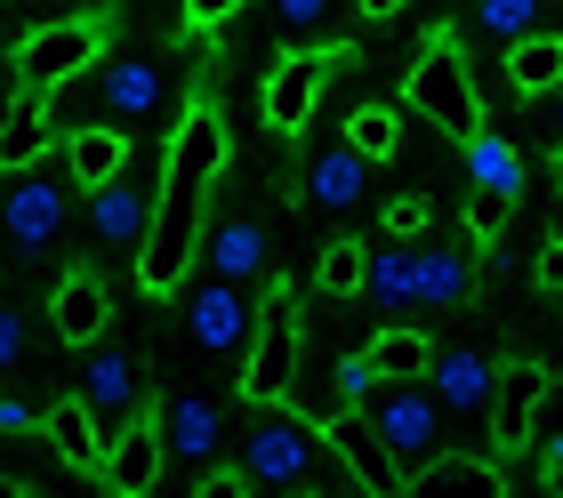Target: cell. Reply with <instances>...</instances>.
Instances as JSON below:
<instances>
[{
  "mask_svg": "<svg viewBox=\"0 0 563 498\" xmlns=\"http://www.w3.org/2000/svg\"><path fill=\"white\" fill-rule=\"evenodd\" d=\"M225 169V121L218 104H186L169 129V153H162V201H153V233L137 250V281L145 298H177L201 257V218H210V186Z\"/></svg>",
  "mask_w": 563,
  "mask_h": 498,
  "instance_id": "1",
  "label": "cell"
},
{
  "mask_svg": "<svg viewBox=\"0 0 563 498\" xmlns=\"http://www.w3.org/2000/svg\"><path fill=\"white\" fill-rule=\"evenodd\" d=\"M242 475L258 490H363L330 451V427L298 402H258V427L242 434Z\"/></svg>",
  "mask_w": 563,
  "mask_h": 498,
  "instance_id": "2",
  "label": "cell"
},
{
  "mask_svg": "<svg viewBox=\"0 0 563 498\" xmlns=\"http://www.w3.org/2000/svg\"><path fill=\"white\" fill-rule=\"evenodd\" d=\"M65 145L41 153V162L24 169H0V250L16 257V266H41L48 250H57V233L73 218V193H65Z\"/></svg>",
  "mask_w": 563,
  "mask_h": 498,
  "instance_id": "3",
  "label": "cell"
},
{
  "mask_svg": "<svg viewBox=\"0 0 563 498\" xmlns=\"http://www.w3.org/2000/svg\"><path fill=\"white\" fill-rule=\"evenodd\" d=\"M402 104H411V113H427V121L443 129V137H459V145L483 129V104H475V81H467V57H459L451 33H434V41L419 48L411 81H402Z\"/></svg>",
  "mask_w": 563,
  "mask_h": 498,
  "instance_id": "4",
  "label": "cell"
},
{
  "mask_svg": "<svg viewBox=\"0 0 563 498\" xmlns=\"http://www.w3.org/2000/svg\"><path fill=\"white\" fill-rule=\"evenodd\" d=\"M97 57H106V24L97 16H57V24H41V33H24L9 48L16 89H33V97H57L65 81H81Z\"/></svg>",
  "mask_w": 563,
  "mask_h": 498,
  "instance_id": "5",
  "label": "cell"
},
{
  "mask_svg": "<svg viewBox=\"0 0 563 498\" xmlns=\"http://www.w3.org/2000/svg\"><path fill=\"white\" fill-rule=\"evenodd\" d=\"M363 410H371V427L387 434V451L402 458V475H419V466L443 451V418L451 410H443V395H434L427 378H387Z\"/></svg>",
  "mask_w": 563,
  "mask_h": 498,
  "instance_id": "6",
  "label": "cell"
},
{
  "mask_svg": "<svg viewBox=\"0 0 563 498\" xmlns=\"http://www.w3.org/2000/svg\"><path fill=\"white\" fill-rule=\"evenodd\" d=\"M298 298H290V281H266V313H258V346H250L242 362V395L250 402H282L298 386Z\"/></svg>",
  "mask_w": 563,
  "mask_h": 498,
  "instance_id": "7",
  "label": "cell"
},
{
  "mask_svg": "<svg viewBox=\"0 0 563 498\" xmlns=\"http://www.w3.org/2000/svg\"><path fill=\"white\" fill-rule=\"evenodd\" d=\"M186 330H194V346L201 354H218V362H250V346H258V306H250L242 281H194L186 290Z\"/></svg>",
  "mask_w": 563,
  "mask_h": 498,
  "instance_id": "8",
  "label": "cell"
},
{
  "mask_svg": "<svg viewBox=\"0 0 563 498\" xmlns=\"http://www.w3.org/2000/svg\"><path fill=\"white\" fill-rule=\"evenodd\" d=\"M322 81H330V57H322V48H282V57L266 65V81H258V113H266L274 137H298V129L314 121Z\"/></svg>",
  "mask_w": 563,
  "mask_h": 498,
  "instance_id": "9",
  "label": "cell"
},
{
  "mask_svg": "<svg viewBox=\"0 0 563 498\" xmlns=\"http://www.w3.org/2000/svg\"><path fill=\"white\" fill-rule=\"evenodd\" d=\"M548 370L540 362H499V395H492V451L523 458L540 442V410H548Z\"/></svg>",
  "mask_w": 563,
  "mask_h": 498,
  "instance_id": "10",
  "label": "cell"
},
{
  "mask_svg": "<svg viewBox=\"0 0 563 498\" xmlns=\"http://www.w3.org/2000/svg\"><path fill=\"white\" fill-rule=\"evenodd\" d=\"M81 97L97 104V113H113V121H153L169 104V73L153 57H97Z\"/></svg>",
  "mask_w": 563,
  "mask_h": 498,
  "instance_id": "11",
  "label": "cell"
},
{
  "mask_svg": "<svg viewBox=\"0 0 563 498\" xmlns=\"http://www.w3.org/2000/svg\"><path fill=\"white\" fill-rule=\"evenodd\" d=\"M81 402L97 410L106 442L130 427V418H145V370H137V354H121V346H89V362H81Z\"/></svg>",
  "mask_w": 563,
  "mask_h": 498,
  "instance_id": "12",
  "label": "cell"
},
{
  "mask_svg": "<svg viewBox=\"0 0 563 498\" xmlns=\"http://www.w3.org/2000/svg\"><path fill=\"white\" fill-rule=\"evenodd\" d=\"M153 201H162V186H137L130 169L106 177V186H89V233L106 250H145V233H153Z\"/></svg>",
  "mask_w": 563,
  "mask_h": 498,
  "instance_id": "13",
  "label": "cell"
},
{
  "mask_svg": "<svg viewBox=\"0 0 563 498\" xmlns=\"http://www.w3.org/2000/svg\"><path fill=\"white\" fill-rule=\"evenodd\" d=\"M330 451L346 458V475L363 483L371 498H395V490H411V475H402V458L387 451V434L371 427V410H346V418H330Z\"/></svg>",
  "mask_w": 563,
  "mask_h": 498,
  "instance_id": "14",
  "label": "cell"
},
{
  "mask_svg": "<svg viewBox=\"0 0 563 498\" xmlns=\"http://www.w3.org/2000/svg\"><path fill=\"white\" fill-rule=\"evenodd\" d=\"M153 418H162V442H169L177 466H194V475H201V466H218V451H225V410L210 395H169Z\"/></svg>",
  "mask_w": 563,
  "mask_h": 498,
  "instance_id": "15",
  "label": "cell"
},
{
  "mask_svg": "<svg viewBox=\"0 0 563 498\" xmlns=\"http://www.w3.org/2000/svg\"><path fill=\"white\" fill-rule=\"evenodd\" d=\"M427 386L443 395L451 418H492V395H499V362L475 354V346H434V370Z\"/></svg>",
  "mask_w": 563,
  "mask_h": 498,
  "instance_id": "16",
  "label": "cell"
},
{
  "mask_svg": "<svg viewBox=\"0 0 563 498\" xmlns=\"http://www.w3.org/2000/svg\"><path fill=\"white\" fill-rule=\"evenodd\" d=\"M162 466H169L162 418H130V427H121V434L106 442V466H97V475H106L121 498H145L153 483H162Z\"/></svg>",
  "mask_w": 563,
  "mask_h": 498,
  "instance_id": "17",
  "label": "cell"
},
{
  "mask_svg": "<svg viewBox=\"0 0 563 498\" xmlns=\"http://www.w3.org/2000/svg\"><path fill=\"white\" fill-rule=\"evenodd\" d=\"M48 322H57L65 346H97V337H106V322H113L106 281H97L89 266H73V274L57 281V298H48Z\"/></svg>",
  "mask_w": 563,
  "mask_h": 498,
  "instance_id": "18",
  "label": "cell"
},
{
  "mask_svg": "<svg viewBox=\"0 0 563 498\" xmlns=\"http://www.w3.org/2000/svg\"><path fill=\"white\" fill-rule=\"evenodd\" d=\"M371 193V153L363 145H330V153H314V162H306V201L314 209H354Z\"/></svg>",
  "mask_w": 563,
  "mask_h": 498,
  "instance_id": "19",
  "label": "cell"
},
{
  "mask_svg": "<svg viewBox=\"0 0 563 498\" xmlns=\"http://www.w3.org/2000/svg\"><path fill=\"white\" fill-rule=\"evenodd\" d=\"M411 498H507V475H499V458H451V451H434L411 475Z\"/></svg>",
  "mask_w": 563,
  "mask_h": 498,
  "instance_id": "20",
  "label": "cell"
},
{
  "mask_svg": "<svg viewBox=\"0 0 563 498\" xmlns=\"http://www.w3.org/2000/svg\"><path fill=\"white\" fill-rule=\"evenodd\" d=\"M41 434H48V451H57L65 466H106V427H97V410L81 402V386L41 410Z\"/></svg>",
  "mask_w": 563,
  "mask_h": 498,
  "instance_id": "21",
  "label": "cell"
},
{
  "mask_svg": "<svg viewBox=\"0 0 563 498\" xmlns=\"http://www.w3.org/2000/svg\"><path fill=\"white\" fill-rule=\"evenodd\" d=\"M65 169L73 186H106V177L130 169V137H121V121H89V129H65Z\"/></svg>",
  "mask_w": 563,
  "mask_h": 498,
  "instance_id": "22",
  "label": "cell"
},
{
  "mask_svg": "<svg viewBox=\"0 0 563 498\" xmlns=\"http://www.w3.org/2000/svg\"><path fill=\"white\" fill-rule=\"evenodd\" d=\"M201 257H210V274H225V281H258L266 274V225L258 218H218L201 233Z\"/></svg>",
  "mask_w": 563,
  "mask_h": 498,
  "instance_id": "23",
  "label": "cell"
},
{
  "mask_svg": "<svg viewBox=\"0 0 563 498\" xmlns=\"http://www.w3.org/2000/svg\"><path fill=\"white\" fill-rule=\"evenodd\" d=\"M65 145V129L48 121V97L24 89L9 104V121H0V169H24V162H41V153H57Z\"/></svg>",
  "mask_w": 563,
  "mask_h": 498,
  "instance_id": "24",
  "label": "cell"
},
{
  "mask_svg": "<svg viewBox=\"0 0 563 498\" xmlns=\"http://www.w3.org/2000/svg\"><path fill=\"white\" fill-rule=\"evenodd\" d=\"M467 298H475V250L419 242V306H467Z\"/></svg>",
  "mask_w": 563,
  "mask_h": 498,
  "instance_id": "25",
  "label": "cell"
},
{
  "mask_svg": "<svg viewBox=\"0 0 563 498\" xmlns=\"http://www.w3.org/2000/svg\"><path fill=\"white\" fill-rule=\"evenodd\" d=\"M371 306H419V242H402V233H387V242H371V281H363Z\"/></svg>",
  "mask_w": 563,
  "mask_h": 498,
  "instance_id": "26",
  "label": "cell"
},
{
  "mask_svg": "<svg viewBox=\"0 0 563 498\" xmlns=\"http://www.w3.org/2000/svg\"><path fill=\"white\" fill-rule=\"evenodd\" d=\"M507 89H516V97H555L563 89V33L507 41Z\"/></svg>",
  "mask_w": 563,
  "mask_h": 498,
  "instance_id": "27",
  "label": "cell"
},
{
  "mask_svg": "<svg viewBox=\"0 0 563 498\" xmlns=\"http://www.w3.org/2000/svg\"><path fill=\"white\" fill-rule=\"evenodd\" d=\"M371 362H378L387 378H427V370H434V337L411 330V322H387V330L371 337Z\"/></svg>",
  "mask_w": 563,
  "mask_h": 498,
  "instance_id": "28",
  "label": "cell"
},
{
  "mask_svg": "<svg viewBox=\"0 0 563 498\" xmlns=\"http://www.w3.org/2000/svg\"><path fill=\"white\" fill-rule=\"evenodd\" d=\"M467 177L475 186H499V193H523V153L499 137V129H475L467 137Z\"/></svg>",
  "mask_w": 563,
  "mask_h": 498,
  "instance_id": "29",
  "label": "cell"
},
{
  "mask_svg": "<svg viewBox=\"0 0 563 498\" xmlns=\"http://www.w3.org/2000/svg\"><path fill=\"white\" fill-rule=\"evenodd\" d=\"M363 281H371V242H322V257H314L322 298H363Z\"/></svg>",
  "mask_w": 563,
  "mask_h": 498,
  "instance_id": "30",
  "label": "cell"
},
{
  "mask_svg": "<svg viewBox=\"0 0 563 498\" xmlns=\"http://www.w3.org/2000/svg\"><path fill=\"white\" fill-rule=\"evenodd\" d=\"M346 145H363L371 162H395V145H402V113H395V104H354V113H346Z\"/></svg>",
  "mask_w": 563,
  "mask_h": 498,
  "instance_id": "31",
  "label": "cell"
},
{
  "mask_svg": "<svg viewBox=\"0 0 563 498\" xmlns=\"http://www.w3.org/2000/svg\"><path fill=\"white\" fill-rule=\"evenodd\" d=\"M475 24L492 41H523V33H540V0H475Z\"/></svg>",
  "mask_w": 563,
  "mask_h": 498,
  "instance_id": "32",
  "label": "cell"
},
{
  "mask_svg": "<svg viewBox=\"0 0 563 498\" xmlns=\"http://www.w3.org/2000/svg\"><path fill=\"white\" fill-rule=\"evenodd\" d=\"M507 218H516V193H499V186H475L467 193V233H475V242H499Z\"/></svg>",
  "mask_w": 563,
  "mask_h": 498,
  "instance_id": "33",
  "label": "cell"
},
{
  "mask_svg": "<svg viewBox=\"0 0 563 498\" xmlns=\"http://www.w3.org/2000/svg\"><path fill=\"white\" fill-rule=\"evenodd\" d=\"M274 24H282V41H314L322 24H330V0H266Z\"/></svg>",
  "mask_w": 563,
  "mask_h": 498,
  "instance_id": "34",
  "label": "cell"
},
{
  "mask_svg": "<svg viewBox=\"0 0 563 498\" xmlns=\"http://www.w3.org/2000/svg\"><path fill=\"white\" fill-rule=\"evenodd\" d=\"M378 386H387V370H378V362H371V346L339 362V395H346V410H363V402L378 395Z\"/></svg>",
  "mask_w": 563,
  "mask_h": 498,
  "instance_id": "35",
  "label": "cell"
},
{
  "mask_svg": "<svg viewBox=\"0 0 563 498\" xmlns=\"http://www.w3.org/2000/svg\"><path fill=\"white\" fill-rule=\"evenodd\" d=\"M24 346H33V330H24V313H16L9 298H0V378L24 362Z\"/></svg>",
  "mask_w": 563,
  "mask_h": 498,
  "instance_id": "36",
  "label": "cell"
},
{
  "mask_svg": "<svg viewBox=\"0 0 563 498\" xmlns=\"http://www.w3.org/2000/svg\"><path fill=\"white\" fill-rule=\"evenodd\" d=\"M434 218V201L427 193H402V201H387V218H378V233H419Z\"/></svg>",
  "mask_w": 563,
  "mask_h": 498,
  "instance_id": "37",
  "label": "cell"
},
{
  "mask_svg": "<svg viewBox=\"0 0 563 498\" xmlns=\"http://www.w3.org/2000/svg\"><path fill=\"white\" fill-rule=\"evenodd\" d=\"M0 434H41V410L24 395H0Z\"/></svg>",
  "mask_w": 563,
  "mask_h": 498,
  "instance_id": "38",
  "label": "cell"
},
{
  "mask_svg": "<svg viewBox=\"0 0 563 498\" xmlns=\"http://www.w3.org/2000/svg\"><path fill=\"white\" fill-rule=\"evenodd\" d=\"M540 290L563 298V233H548V242H540Z\"/></svg>",
  "mask_w": 563,
  "mask_h": 498,
  "instance_id": "39",
  "label": "cell"
},
{
  "mask_svg": "<svg viewBox=\"0 0 563 498\" xmlns=\"http://www.w3.org/2000/svg\"><path fill=\"white\" fill-rule=\"evenodd\" d=\"M242 0H186V24H225Z\"/></svg>",
  "mask_w": 563,
  "mask_h": 498,
  "instance_id": "40",
  "label": "cell"
},
{
  "mask_svg": "<svg viewBox=\"0 0 563 498\" xmlns=\"http://www.w3.org/2000/svg\"><path fill=\"white\" fill-rule=\"evenodd\" d=\"M540 483L563 498V442H548V451H540Z\"/></svg>",
  "mask_w": 563,
  "mask_h": 498,
  "instance_id": "41",
  "label": "cell"
},
{
  "mask_svg": "<svg viewBox=\"0 0 563 498\" xmlns=\"http://www.w3.org/2000/svg\"><path fill=\"white\" fill-rule=\"evenodd\" d=\"M363 16H402V0H363Z\"/></svg>",
  "mask_w": 563,
  "mask_h": 498,
  "instance_id": "42",
  "label": "cell"
},
{
  "mask_svg": "<svg viewBox=\"0 0 563 498\" xmlns=\"http://www.w3.org/2000/svg\"><path fill=\"white\" fill-rule=\"evenodd\" d=\"M0 48H16V24H9V9H0Z\"/></svg>",
  "mask_w": 563,
  "mask_h": 498,
  "instance_id": "43",
  "label": "cell"
},
{
  "mask_svg": "<svg viewBox=\"0 0 563 498\" xmlns=\"http://www.w3.org/2000/svg\"><path fill=\"white\" fill-rule=\"evenodd\" d=\"M555 145H563V89H555Z\"/></svg>",
  "mask_w": 563,
  "mask_h": 498,
  "instance_id": "44",
  "label": "cell"
},
{
  "mask_svg": "<svg viewBox=\"0 0 563 498\" xmlns=\"http://www.w3.org/2000/svg\"><path fill=\"white\" fill-rule=\"evenodd\" d=\"M9 104H16V89H0V121H9Z\"/></svg>",
  "mask_w": 563,
  "mask_h": 498,
  "instance_id": "45",
  "label": "cell"
},
{
  "mask_svg": "<svg viewBox=\"0 0 563 498\" xmlns=\"http://www.w3.org/2000/svg\"><path fill=\"white\" fill-rule=\"evenodd\" d=\"M555 186H563V145H555Z\"/></svg>",
  "mask_w": 563,
  "mask_h": 498,
  "instance_id": "46",
  "label": "cell"
}]
</instances>
